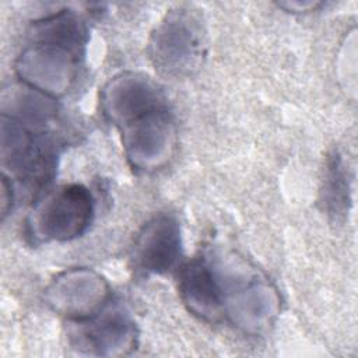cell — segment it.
Wrapping results in <instances>:
<instances>
[{
  "label": "cell",
  "instance_id": "cell-5",
  "mask_svg": "<svg viewBox=\"0 0 358 358\" xmlns=\"http://www.w3.org/2000/svg\"><path fill=\"white\" fill-rule=\"evenodd\" d=\"M323 203L326 211L336 218L344 215L348 210V175L338 154H333L327 162L323 186Z\"/></svg>",
  "mask_w": 358,
  "mask_h": 358
},
{
  "label": "cell",
  "instance_id": "cell-1",
  "mask_svg": "<svg viewBox=\"0 0 358 358\" xmlns=\"http://www.w3.org/2000/svg\"><path fill=\"white\" fill-rule=\"evenodd\" d=\"M92 215L91 194L69 185L50 194L34 214V232L46 239H70L85 231Z\"/></svg>",
  "mask_w": 358,
  "mask_h": 358
},
{
  "label": "cell",
  "instance_id": "cell-4",
  "mask_svg": "<svg viewBox=\"0 0 358 358\" xmlns=\"http://www.w3.org/2000/svg\"><path fill=\"white\" fill-rule=\"evenodd\" d=\"M178 287L187 309L204 320L215 322L222 315L220 289L208 264L192 259L180 267Z\"/></svg>",
  "mask_w": 358,
  "mask_h": 358
},
{
  "label": "cell",
  "instance_id": "cell-2",
  "mask_svg": "<svg viewBox=\"0 0 358 358\" xmlns=\"http://www.w3.org/2000/svg\"><path fill=\"white\" fill-rule=\"evenodd\" d=\"M175 18L179 41L175 27L171 18H168V21L154 35V41L151 43L155 66L169 74L189 71L203 55V35H200V27L194 21L189 27L187 22L192 17L186 13H180L179 15H175Z\"/></svg>",
  "mask_w": 358,
  "mask_h": 358
},
{
  "label": "cell",
  "instance_id": "cell-6",
  "mask_svg": "<svg viewBox=\"0 0 358 358\" xmlns=\"http://www.w3.org/2000/svg\"><path fill=\"white\" fill-rule=\"evenodd\" d=\"M131 323L120 315H108L101 319L91 320L87 327L83 329V341L92 348L109 347L117 343V336L131 334Z\"/></svg>",
  "mask_w": 358,
  "mask_h": 358
},
{
  "label": "cell",
  "instance_id": "cell-3",
  "mask_svg": "<svg viewBox=\"0 0 358 358\" xmlns=\"http://www.w3.org/2000/svg\"><path fill=\"white\" fill-rule=\"evenodd\" d=\"M179 253V224L166 214H159L148 221L134 243L136 263L143 270L151 273H165L172 268Z\"/></svg>",
  "mask_w": 358,
  "mask_h": 358
}]
</instances>
